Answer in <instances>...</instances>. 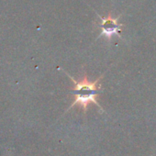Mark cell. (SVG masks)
Segmentation results:
<instances>
[{"mask_svg": "<svg viewBox=\"0 0 156 156\" xmlns=\"http://www.w3.org/2000/svg\"><path fill=\"white\" fill-rule=\"evenodd\" d=\"M67 75L71 78V80L73 83V87L72 88L73 89L72 93L75 97L73 104L71 105V107L67 110H69L70 108H72L74 106L79 105L84 109V112L86 113L87 110V106L89 105V103H93L101 111H103L102 108L100 107V105L98 101V95L101 89V87L98 86V84L101 80V78L104 76V74H102L100 77H98V79L94 82H90L88 80L87 74H85L84 77L81 78L79 81H76L73 77H72L68 73H67Z\"/></svg>", "mask_w": 156, "mask_h": 156, "instance_id": "6da1fadb", "label": "cell"}, {"mask_svg": "<svg viewBox=\"0 0 156 156\" xmlns=\"http://www.w3.org/2000/svg\"><path fill=\"white\" fill-rule=\"evenodd\" d=\"M102 30H103V34H105L108 37H111L113 34L118 33V31L119 30V28L116 24V20L112 19H108L103 21Z\"/></svg>", "mask_w": 156, "mask_h": 156, "instance_id": "7a4b0ae2", "label": "cell"}]
</instances>
